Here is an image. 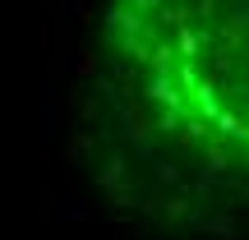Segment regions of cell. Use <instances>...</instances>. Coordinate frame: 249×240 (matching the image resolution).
I'll return each instance as SVG.
<instances>
[{
    "mask_svg": "<svg viewBox=\"0 0 249 240\" xmlns=\"http://www.w3.org/2000/svg\"><path fill=\"white\" fill-rule=\"evenodd\" d=\"M107 88L157 203H249V0H111Z\"/></svg>",
    "mask_w": 249,
    "mask_h": 240,
    "instance_id": "6da1fadb",
    "label": "cell"
}]
</instances>
